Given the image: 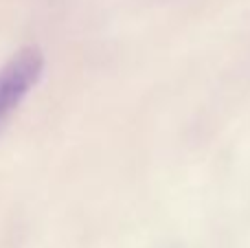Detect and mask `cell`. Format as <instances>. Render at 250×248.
Listing matches in <instances>:
<instances>
[{
  "label": "cell",
  "mask_w": 250,
  "mask_h": 248,
  "mask_svg": "<svg viewBox=\"0 0 250 248\" xmlns=\"http://www.w3.org/2000/svg\"><path fill=\"white\" fill-rule=\"evenodd\" d=\"M44 64V53L38 46H24L0 68V127L38 86Z\"/></svg>",
  "instance_id": "obj_1"
}]
</instances>
